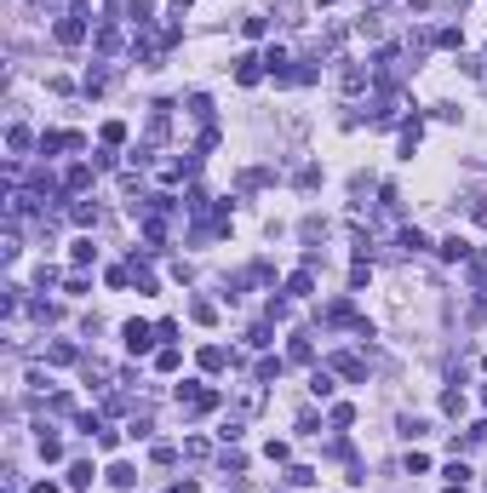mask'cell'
<instances>
[{
	"mask_svg": "<svg viewBox=\"0 0 487 493\" xmlns=\"http://www.w3.org/2000/svg\"><path fill=\"white\" fill-rule=\"evenodd\" d=\"M150 339H155V333L143 327V322H132V327H126V344H132V350H150Z\"/></svg>",
	"mask_w": 487,
	"mask_h": 493,
	"instance_id": "1",
	"label": "cell"
},
{
	"mask_svg": "<svg viewBox=\"0 0 487 493\" xmlns=\"http://www.w3.org/2000/svg\"><path fill=\"white\" fill-rule=\"evenodd\" d=\"M80 35H86V23H80V18H63V23H58V40H69V46H75Z\"/></svg>",
	"mask_w": 487,
	"mask_h": 493,
	"instance_id": "2",
	"label": "cell"
},
{
	"mask_svg": "<svg viewBox=\"0 0 487 493\" xmlns=\"http://www.w3.org/2000/svg\"><path fill=\"white\" fill-rule=\"evenodd\" d=\"M109 482H115V488H132L138 470H132V465H115V470H109Z\"/></svg>",
	"mask_w": 487,
	"mask_h": 493,
	"instance_id": "3",
	"label": "cell"
}]
</instances>
